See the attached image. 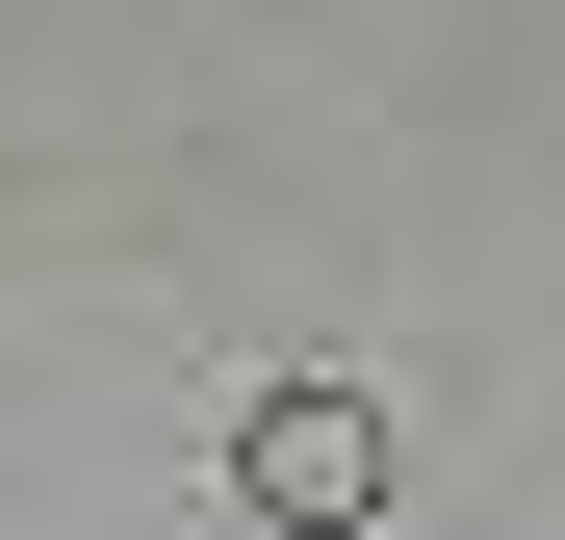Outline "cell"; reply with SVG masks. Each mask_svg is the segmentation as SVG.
I'll use <instances>...</instances> for the list:
<instances>
[{"mask_svg":"<svg viewBox=\"0 0 565 540\" xmlns=\"http://www.w3.org/2000/svg\"><path fill=\"white\" fill-rule=\"evenodd\" d=\"M232 489H257V515H360V489H386V437H360L334 387H282V412L232 437Z\"/></svg>","mask_w":565,"mask_h":540,"instance_id":"obj_1","label":"cell"}]
</instances>
